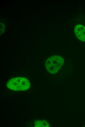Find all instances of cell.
Returning <instances> with one entry per match:
<instances>
[{"label":"cell","instance_id":"1","mask_svg":"<svg viewBox=\"0 0 85 127\" xmlns=\"http://www.w3.org/2000/svg\"><path fill=\"white\" fill-rule=\"evenodd\" d=\"M9 89L16 91H24L30 87V83L27 78L22 76L14 77L9 80L7 83Z\"/></svg>","mask_w":85,"mask_h":127},{"label":"cell","instance_id":"2","mask_svg":"<svg viewBox=\"0 0 85 127\" xmlns=\"http://www.w3.org/2000/svg\"><path fill=\"white\" fill-rule=\"evenodd\" d=\"M64 63V60L61 56L54 55L47 59L45 66L48 71L51 74H55L61 69Z\"/></svg>","mask_w":85,"mask_h":127},{"label":"cell","instance_id":"3","mask_svg":"<svg viewBox=\"0 0 85 127\" xmlns=\"http://www.w3.org/2000/svg\"><path fill=\"white\" fill-rule=\"evenodd\" d=\"M74 32L76 36L79 40L85 42V27L80 25L75 28Z\"/></svg>","mask_w":85,"mask_h":127},{"label":"cell","instance_id":"4","mask_svg":"<svg viewBox=\"0 0 85 127\" xmlns=\"http://www.w3.org/2000/svg\"><path fill=\"white\" fill-rule=\"evenodd\" d=\"M47 122L44 121L37 120L35 122V126L36 127H47Z\"/></svg>","mask_w":85,"mask_h":127}]
</instances>
